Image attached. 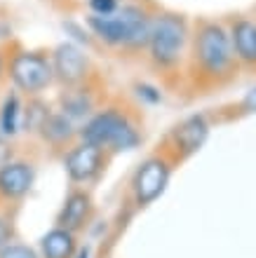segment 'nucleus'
<instances>
[{"label": "nucleus", "instance_id": "obj_1", "mask_svg": "<svg viewBox=\"0 0 256 258\" xmlns=\"http://www.w3.org/2000/svg\"><path fill=\"white\" fill-rule=\"evenodd\" d=\"M190 54L197 68L209 78H226L237 68L228 28L223 21L200 19L190 28Z\"/></svg>", "mask_w": 256, "mask_h": 258}, {"label": "nucleus", "instance_id": "obj_2", "mask_svg": "<svg viewBox=\"0 0 256 258\" xmlns=\"http://www.w3.org/2000/svg\"><path fill=\"white\" fill-rule=\"evenodd\" d=\"M190 45V24L179 12L153 14L148 38V56L158 68H176L183 61V54Z\"/></svg>", "mask_w": 256, "mask_h": 258}, {"label": "nucleus", "instance_id": "obj_3", "mask_svg": "<svg viewBox=\"0 0 256 258\" xmlns=\"http://www.w3.org/2000/svg\"><path fill=\"white\" fill-rule=\"evenodd\" d=\"M78 136L80 141L113 153L132 150L139 143V132L134 129V124L115 108H106L89 115L87 122L78 129Z\"/></svg>", "mask_w": 256, "mask_h": 258}, {"label": "nucleus", "instance_id": "obj_4", "mask_svg": "<svg viewBox=\"0 0 256 258\" xmlns=\"http://www.w3.org/2000/svg\"><path fill=\"white\" fill-rule=\"evenodd\" d=\"M5 75L12 82L14 92L24 96H40L45 89L54 82L49 52L42 49H26L19 47L12 54H7Z\"/></svg>", "mask_w": 256, "mask_h": 258}, {"label": "nucleus", "instance_id": "obj_5", "mask_svg": "<svg viewBox=\"0 0 256 258\" xmlns=\"http://www.w3.org/2000/svg\"><path fill=\"white\" fill-rule=\"evenodd\" d=\"M49 63H52L54 82H59L61 87H78L85 85V80L89 78V56L80 45L71 40L59 42L49 52Z\"/></svg>", "mask_w": 256, "mask_h": 258}, {"label": "nucleus", "instance_id": "obj_6", "mask_svg": "<svg viewBox=\"0 0 256 258\" xmlns=\"http://www.w3.org/2000/svg\"><path fill=\"white\" fill-rule=\"evenodd\" d=\"M106 150L96 148L92 143L80 141L78 146H71L64 155V169L73 183H87L92 178L99 176L106 162Z\"/></svg>", "mask_w": 256, "mask_h": 258}, {"label": "nucleus", "instance_id": "obj_7", "mask_svg": "<svg viewBox=\"0 0 256 258\" xmlns=\"http://www.w3.org/2000/svg\"><path fill=\"white\" fill-rule=\"evenodd\" d=\"M169 181V164L162 157H150L136 169L134 174V195L139 200V204H148L155 197H160L162 190L167 188Z\"/></svg>", "mask_w": 256, "mask_h": 258}, {"label": "nucleus", "instance_id": "obj_8", "mask_svg": "<svg viewBox=\"0 0 256 258\" xmlns=\"http://www.w3.org/2000/svg\"><path fill=\"white\" fill-rule=\"evenodd\" d=\"M35 181V167L33 162H26V160H17L14 157L12 162H7L3 169H0V197L3 200H21L24 195H28V190L33 188Z\"/></svg>", "mask_w": 256, "mask_h": 258}, {"label": "nucleus", "instance_id": "obj_9", "mask_svg": "<svg viewBox=\"0 0 256 258\" xmlns=\"http://www.w3.org/2000/svg\"><path fill=\"white\" fill-rule=\"evenodd\" d=\"M235 61L256 68V21L249 17H233L226 24Z\"/></svg>", "mask_w": 256, "mask_h": 258}, {"label": "nucleus", "instance_id": "obj_10", "mask_svg": "<svg viewBox=\"0 0 256 258\" xmlns=\"http://www.w3.org/2000/svg\"><path fill=\"white\" fill-rule=\"evenodd\" d=\"M118 14L122 21L127 24V45L125 49L132 52H141L148 45L150 38V24H153V14L139 3H122L118 7Z\"/></svg>", "mask_w": 256, "mask_h": 258}, {"label": "nucleus", "instance_id": "obj_11", "mask_svg": "<svg viewBox=\"0 0 256 258\" xmlns=\"http://www.w3.org/2000/svg\"><path fill=\"white\" fill-rule=\"evenodd\" d=\"M85 26L92 33V38L104 42L106 47H122L127 45V24L122 21L118 12L99 17V14H87L85 17Z\"/></svg>", "mask_w": 256, "mask_h": 258}, {"label": "nucleus", "instance_id": "obj_12", "mask_svg": "<svg viewBox=\"0 0 256 258\" xmlns=\"http://www.w3.org/2000/svg\"><path fill=\"white\" fill-rule=\"evenodd\" d=\"M209 136V124L204 120V115H190L188 120H183L174 132L176 148L181 150L183 155H190L195 150L202 148V143Z\"/></svg>", "mask_w": 256, "mask_h": 258}, {"label": "nucleus", "instance_id": "obj_13", "mask_svg": "<svg viewBox=\"0 0 256 258\" xmlns=\"http://www.w3.org/2000/svg\"><path fill=\"white\" fill-rule=\"evenodd\" d=\"M89 209H92V200L85 190H73L66 197V202L59 211V228L64 230H80L82 223L87 221Z\"/></svg>", "mask_w": 256, "mask_h": 258}, {"label": "nucleus", "instance_id": "obj_14", "mask_svg": "<svg viewBox=\"0 0 256 258\" xmlns=\"http://www.w3.org/2000/svg\"><path fill=\"white\" fill-rule=\"evenodd\" d=\"M21 120H24V101L19 92H7L0 101V136L14 139L21 132Z\"/></svg>", "mask_w": 256, "mask_h": 258}, {"label": "nucleus", "instance_id": "obj_15", "mask_svg": "<svg viewBox=\"0 0 256 258\" xmlns=\"http://www.w3.org/2000/svg\"><path fill=\"white\" fill-rule=\"evenodd\" d=\"M92 110H94V101H92V96L89 92L82 85L78 87H71L66 94L61 96V108L59 113L71 120V122H78V120H85V117L92 115Z\"/></svg>", "mask_w": 256, "mask_h": 258}, {"label": "nucleus", "instance_id": "obj_16", "mask_svg": "<svg viewBox=\"0 0 256 258\" xmlns=\"http://www.w3.org/2000/svg\"><path fill=\"white\" fill-rule=\"evenodd\" d=\"M38 134H40L47 143H52V146H64L71 136L78 134V129H75V122H71L64 113L52 110V113L47 115V120L42 122V127H40Z\"/></svg>", "mask_w": 256, "mask_h": 258}, {"label": "nucleus", "instance_id": "obj_17", "mask_svg": "<svg viewBox=\"0 0 256 258\" xmlns=\"http://www.w3.org/2000/svg\"><path fill=\"white\" fill-rule=\"evenodd\" d=\"M42 258H71L75 251V239L71 230L54 228L40 239Z\"/></svg>", "mask_w": 256, "mask_h": 258}, {"label": "nucleus", "instance_id": "obj_18", "mask_svg": "<svg viewBox=\"0 0 256 258\" xmlns=\"http://www.w3.org/2000/svg\"><path fill=\"white\" fill-rule=\"evenodd\" d=\"M52 110L45 106V103L38 99V96H31L28 103H24V120H21V129L24 132H31V134H38L42 127V122L47 120V115Z\"/></svg>", "mask_w": 256, "mask_h": 258}, {"label": "nucleus", "instance_id": "obj_19", "mask_svg": "<svg viewBox=\"0 0 256 258\" xmlns=\"http://www.w3.org/2000/svg\"><path fill=\"white\" fill-rule=\"evenodd\" d=\"M61 28L66 31V35H71V42H75V45H85V47H89L92 42H94V38H92V33L87 31V26H85V21H61Z\"/></svg>", "mask_w": 256, "mask_h": 258}, {"label": "nucleus", "instance_id": "obj_20", "mask_svg": "<svg viewBox=\"0 0 256 258\" xmlns=\"http://www.w3.org/2000/svg\"><path fill=\"white\" fill-rule=\"evenodd\" d=\"M120 7V0H87L89 14H99V17H108L115 14Z\"/></svg>", "mask_w": 256, "mask_h": 258}, {"label": "nucleus", "instance_id": "obj_21", "mask_svg": "<svg viewBox=\"0 0 256 258\" xmlns=\"http://www.w3.org/2000/svg\"><path fill=\"white\" fill-rule=\"evenodd\" d=\"M0 258H40L38 253L31 249V246H24V244H10L0 249Z\"/></svg>", "mask_w": 256, "mask_h": 258}, {"label": "nucleus", "instance_id": "obj_22", "mask_svg": "<svg viewBox=\"0 0 256 258\" xmlns=\"http://www.w3.org/2000/svg\"><path fill=\"white\" fill-rule=\"evenodd\" d=\"M12 160H14L12 139H5V136H0V169H3L7 162H12Z\"/></svg>", "mask_w": 256, "mask_h": 258}, {"label": "nucleus", "instance_id": "obj_23", "mask_svg": "<svg viewBox=\"0 0 256 258\" xmlns=\"http://www.w3.org/2000/svg\"><path fill=\"white\" fill-rule=\"evenodd\" d=\"M136 92H139V96H143V99H148L150 103H158L162 99L160 92L155 87H150V85H146V82H141V85H136Z\"/></svg>", "mask_w": 256, "mask_h": 258}, {"label": "nucleus", "instance_id": "obj_24", "mask_svg": "<svg viewBox=\"0 0 256 258\" xmlns=\"http://www.w3.org/2000/svg\"><path fill=\"white\" fill-rule=\"evenodd\" d=\"M10 239H12V225L7 218H0V249L10 244Z\"/></svg>", "mask_w": 256, "mask_h": 258}, {"label": "nucleus", "instance_id": "obj_25", "mask_svg": "<svg viewBox=\"0 0 256 258\" xmlns=\"http://www.w3.org/2000/svg\"><path fill=\"white\" fill-rule=\"evenodd\" d=\"M242 108L249 110V113H256V87H251L242 99Z\"/></svg>", "mask_w": 256, "mask_h": 258}, {"label": "nucleus", "instance_id": "obj_26", "mask_svg": "<svg viewBox=\"0 0 256 258\" xmlns=\"http://www.w3.org/2000/svg\"><path fill=\"white\" fill-rule=\"evenodd\" d=\"M5 66H7V54L3 52V47H0V80L5 78Z\"/></svg>", "mask_w": 256, "mask_h": 258}, {"label": "nucleus", "instance_id": "obj_27", "mask_svg": "<svg viewBox=\"0 0 256 258\" xmlns=\"http://www.w3.org/2000/svg\"><path fill=\"white\" fill-rule=\"evenodd\" d=\"M75 258H89V249H80V251H78V256Z\"/></svg>", "mask_w": 256, "mask_h": 258}]
</instances>
